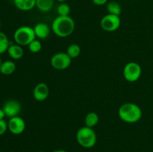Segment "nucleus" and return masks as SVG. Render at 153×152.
<instances>
[{"mask_svg":"<svg viewBox=\"0 0 153 152\" xmlns=\"http://www.w3.org/2000/svg\"><path fill=\"white\" fill-rule=\"evenodd\" d=\"M16 7L22 11H28L36 6V0H13Z\"/></svg>","mask_w":153,"mask_h":152,"instance_id":"obj_12","label":"nucleus"},{"mask_svg":"<svg viewBox=\"0 0 153 152\" xmlns=\"http://www.w3.org/2000/svg\"><path fill=\"white\" fill-rule=\"evenodd\" d=\"M2 109L7 117H15V116H17L20 113L21 104L16 100L11 99L4 103Z\"/></svg>","mask_w":153,"mask_h":152,"instance_id":"obj_9","label":"nucleus"},{"mask_svg":"<svg viewBox=\"0 0 153 152\" xmlns=\"http://www.w3.org/2000/svg\"><path fill=\"white\" fill-rule=\"evenodd\" d=\"M120 25L121 19L120 16L110 14V13L105 15L100 21L101 28L108 32L117 31L120 28Z\"/></svg>","mask_w":153,"mask_h":152,"instance_id":"obj_6","label":"nucleus"},{"mask_svg":"<svg viewBox=\"0 0 153 152\" xmlns=\"http://www.w3.org/2000/svg\"><path fill=\"white\" fill-rule=\"evenodd\" d=\"M53 152H67V151L63 150V149H57V150H55Z\"/></svg>","mask_w":153,"mask_h":152,"instance_id":"obj_25","label":"nucleus"},{"mask_svg":"<svg viewBox=\"0 0 153 152\" xmlns=\"http://www.w3.org/2000/svg\"><path fill=\"white\" fill-rule=\"evenodd\" d=\"M7 129H8V127H7V123L6 121L4 119L0 120V136L3 135Z\"/></svg>","mask_w":153,"mask_h":152,"instance_id":"obj_22","label":"nucleus"},{"mask_svg":"<svg viewBox=\"0 0 153 152\" xmlns=\"http://www.w3.org/2000/svg\"><path fill=\"white\" fill-rule=\"evenodd\" d=\"M10 43L4 33L0 31V55L4 54L8 49Z\"/></svg>","mask_w":153,"mask_h":152,"instance_id":"obj_19","label":"nucleus"},{"mask_svg":"<svg viewBox=\"0 0 153 152\" xmlns=\"http://www.w3.org/2000/svg\"><path fill=\"white\" fill-rule=\"evenodd\" d=\"M76 27L74 20L70 16H58L53 20L52 30L56 36L59 37H67L73 33Z\"/></svg>","mask_w":153,"mask_h":152,"instance_id":"obj_1","label":"nucleus"},{"mask_svg":"<svg viewBox=\"0 0 153 152\" xmlns=\"http://www.w3.org/2000/svg\"><path fill=\"white\" fill-rule=\"evenodd\" d=\"M9 56L13 60H19L24 55V50L21 46L18 44H10L7 51Z\"/></svg>","mask_w":153,"mask_h":152,"instance_id":"obj_13","label":"nucleus"},{"mask_svg":"<svg viewBox=\"0 0 153 152\" xmlns=\"http://www.w3.org/2000/svg\"><path fill=\"white\" fill-rule=\"evenodd\" d=\"M8 130L14 135H19L24 132L25 129V122L22 118L19 116L10 118L7 123Z\"/></svg>","mask_w":153,"mask_h":152,"instance_id":"obj_8","label":"nucleus"},{"mask_svg":"<svg viewBox=\"0 0 153 152\" xmlns=\"http://www.w3.org/2000/svg\"><path fill=\"white\" fill-rule=\"evenodd\" d=\"M0 152H1V151H0Z\"/></svg>","mask_w":153,"mask_h":152,"instance_id":"obj_30","label":"nucleus"},{"mask_svg":"<svg viewBox=\"0 0 153 152\" xmlns=\"http://www.w3.org/2000/svg\"><path fill=\"white\" fill-rule=\"evenodd\" d=\"M107 10L110 14L120 16L121 14V12H122V8H121V6L119 3L112 1L107 4Z\"/></svg>","mask_w":153,"mask_h":152,"instance_id":"obj_17","label":"nucleus"},{"mask_svg":"<svg viewBox=\"0 0 153 152\" xmlns=\"http://www.w3.org/2000/svg\"><path fill=\"white\" fill-rule=\"evenodd\" d=\"M16 64L12 61H6L1 63L0 66V72L4 75L13 74L16 70Z\"/></svg>","mask_w":153,"mask_h":152,"instance_id":"obj_14","label":"nucleus"},{"mask_svg":"<svg viewBox=\"0 0 153 152\" xmlns=\"http://www.w3.org/2000/svg\"><path fill=\"white\" fill-rule=\"evenodd\" d=\"M72 59L65 52H58L51 58L50 64L55 69L64 70L71 65Z\"/></svg>","mask_w":153,"mask_h":152,"instance_id":"obj_7","label":"nucleus"},{"mask_svg":"<svg viewBox=\"0 0 153 152\" xmlns=\"http://www.w3.org/2000/svg\"><path fill=\"white\" fill-rule=\"evenodd\" d=\"M108 0H92L93 3L97 6L104 5V4H105L108 2Z\"/></svg>","mask_w":153,"mask_h":152,"instance_id":"obj_23","label":"nucleus"},{"mask_svg":"<svg viewBox=\"0 0 153 152\" xmlns=\"http://www.w3.org/2000/svg\"><path fill=\"white\" fill-rule=\"evenodd\" d=\"M66 53L68 55V56L70 57L71 59L78 58L81 53L80 46L78 44H76V43L70 45V46H68V48H67V52H66Z\"/></svg>","mask_w":153,"mask_h":152,"instance_id":"obj_18","label":"nucleus"},{"mask_svg":"<svg viewBox=\"0 0 153 152\" xmlns=\"http://www.w3.org/2000/svg\"><path fill=\"white\" fill-rule=\"evenodd\" d=\"M55 0H36V7L40 11L46 13L52 10Z\"/></svg>","mask_w":153,"mask_h":152,"instance_id":"obj_15","label":"nucleus"},{"mask_svg":"<svg viewBox=\"0 0 153 152\" xmlns=\"http://www.w3.org/2000/svg\"><path fill=\"white\" fill-rule=\"evenodd\" d=\"M5 113H4V110H3L2 108H0V120L1 119H4V117H5Z\"/></svg>","mask_w":153,"mask_h":152,"instance_id":"obj_24","label":"nucleus"},{"mask_svg":"<svg viewBox=\"0 0 153 152\" xmlns=\"http://www.w3.org/2000/svg\"><path fill=\"white\" fill-rule=\"evenodd\" d=\"M38 152H46V151H38Z\"/></svg>","mask_w":153,"mask_h":152,"instance_id":"obj_28","label":"nucleus"},{"mask_svg":"<svg viewBox=\"0 0 153 152\" xmlns=\"http://www.w3.org/2000/svg\"><path fill=\"white\" fill-rule=\"evenodd\" d=\"M76 140L82 147L91 148L97 143V134L93 128L87 126L82 127L76 133Z\"/></svg>","mask_w":153,"mask_h":152,"instance_id":"obj_3","label":"nucleus"},{"mask_svg":"<svg viewBox=\"0 0 153 152\" xmlns=\"http://www.w3.org/2000/svg\"><path fill=\"white\" fill-rule=\"evenodd\" d=\"M1 58H0V66H1Z\"/></svg>","mask_w":153,"mask_h":152,"instance_id":"obj_27","label":"nucleus"},{"mask_svg":"<svg viewBox=\"0 0 153 152\" xmlns=\"http://www.w3.org/2000/svg\"><path fill=\"white\" fill-rule=\"evenodd\" d=\"M49 95V89L46 83H37L33 89V97L37 101H43Z\"/></svg>","mask_w":153,"mask_h":152,"instance_id":"obj_10","label":"nucleus"},{"mask_svg":"<svg viewBox=\"0 0 153 152\" xmlns=\"http://www.w3.org/2000/svg\"><path fill=\"white\" fill-rule=\"evenodd\" d=\"M56 1H61V2H64V1H65L66 0H56Z\"/></svg>","mask_w":153,"mask_h":152,"instance_id":"obj_26","label":"nucleus"},{"mask_svg":"<svg viewBox=\"0 0 153 152\" xmlns=\"http://www.w3.org/2000/svg\"><path fill=\"white\" fill-rule=\"evenodd\" d=\"M70 12H71V8L67 3L61 2L57 7V13L58 16H70Z\"/></svg>","mask_w":153,"mask_h":152,"instance_id":"obj_20","label":"nucleus"},{"mask_svg":"<svg viewBox=\"0 0 153 152\" xmlns=\"http://www.w3.org/2000/svg\"><path fill=\"white\" fill-rule=\"evenodd\" d=\"M0 27H1V23H0Z\"/></svg>","mask_w":153,"mask_h":152,"instance_id":"obj_29","label":"nucleus"},{"mask_svg":"<svg viewBox=\"0 0 153 152\" xmlns=\"http://www.w3.org/2000/svg\"><path fill=\"white\" fill-rule=\"evenodd\" d=\"M34 33H35L36 37L39 39H46L49 37L50 34V28L49 25L43 22H39L34 25Z\"/></svg>","mask_w":153,"mask_h":152,"instance_id":"obj_11","label":"nucleus"},{"mask_svg":"<svg viewBox=\"0 0 153 152\" xmlns=\"http://www.w3.org/2000/svg\"><path fill=\"white\" fill-rule=\"evenodd\" d=\"M141 66L136 62H129L126 63L123 71L124 78L131 83L137 81L141 76Z\"/></svg>","mask_w":153,"mask_h":152,"instance_id":"obj_5","label":"nucleus"},{"mask_svg":"<svg viewBox=\"0 0 153 152\" xmlns=\"http://www.w3.org/2000/svg\"><path fill=\"white\" fill-rule=\"evenodd\" d=\"M35 39L36 36L34 28L27 25L19 27L13 34L15 43L21 46H28L29 43Z\"/></svg>","mask_w":153,"mask_h":152,"instance_id":"obj_4","label":"nucleus"},{"mask_svg":"<svg viewBox=\"0 0 153 152\" xmlns=\"http://www.w3.org/2000/svg\"><path fill=\"white\" fill-rule=\"evenodd\" d=\"M28 49L32 53H38L42 49V43L40 40H34L28 45Z\"/></svg>","mask_w":153,"mask_h":152,"instance_id":"obj_21","label":"nucleus"},{"mask_svg":"<svg viewBox=\"0 0 153 152\" xmlns=\"http://www.w3.org/2000/svg\"><path fill=\"white\" fill-rule=\"evenodd\" d=\"M118 115L121 120L126 123L133 124L137 122L142 118V110L134 103H125L120 107Z\"/></svg>","mask_w":153,"mask_h":152,"instance_id":"obj_2","label":"nucleus"},{"mask_svg":"<svg viewBox=\"0 0 153 152\" xmlns=\"http://www.w3.org/2000/svg\"><path fill=\"white\" fill-rule=\"evenodd\" d=\"M99 121H100V118H99L98 114L95 112H90L85 116V126L93 128L97 126V124L99 123Z\"/></svg>","mask_w":153,"mask_h":152,"instance_id":"obj_16","label":"nucleus"}]
</instances>
